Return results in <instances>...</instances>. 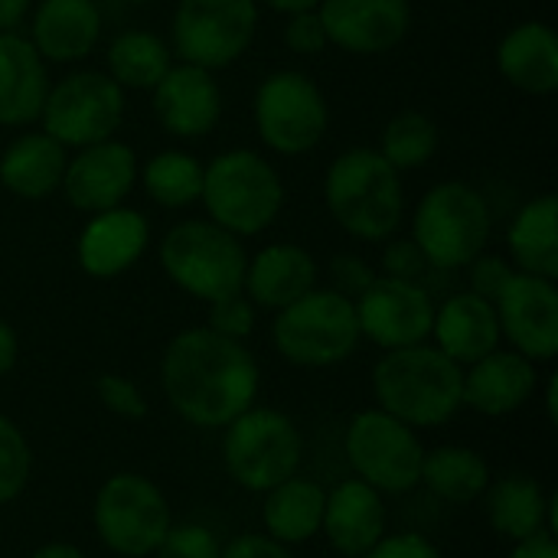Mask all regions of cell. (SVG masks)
I'll return each instance as SVG.
<instances>
[{"label":"cell","instance_id":"obj_22","mask_svg":"<svg viewBox=\"0 0 558 558\" xmlns=\"http://www.w3.org/2000/svg\"><path fill=\"white\" fill-rule=\"evenodd\" d=\"M314 288H317V262L301 245H291V242L265 245L245 265L242 291L255 307L278 314Z\"/></svg>","mask_w":558,"mask_h":558},{"label":"cell","instance_id":"obj_26","mask_svg":"<svg viewBox=\"0 0 558 558\" xmlns=\"http://www.w3.org/2000/svg\"><path fill=\"white\" fill-rule=\"evenodd\" d=\"M101 36V10L95 0H39L29 43L46 62H78Z\"/></svg>","mask_w":558,"mask_h":558},{"label":"cell","instance_id":"obj_19","mask_svg":"<svg viewBox=\"0 0 558 558\" xmlns=\"http://www.w3.org/2000/svg\"><path fill=\"white\" fill-rule=\"evenodd\" d=\"M147 242H150V222L137 209L114 206L88 216L75 242V258L88 278L108 281L134 268Z\"/></svg>","mask_w":558,"mask_h":558},{"label":"cell","instance_id":"obj_11","mask_svg":"<svg viewBox=\"0 0 558 558\" xmlns=\"http://www.w3.org/2000/svg\"><path fill=\"white\" fill-rule=\"evenodd\" d=\"M330 124V108L314 78L298 69L271 72L255 92V128L265 147L281 157L314 150Z\"/></svg>","mask_w":558,"mask_h":558},{"label":"cell","instance_id":"obj_5","mask_svg":"<svg viewBox=\"0 0 558 558\" xmlns=\"http://www.w3.org/2000/svg\"><path fill=\"white\" fill-rule=\"evenodd\" d=\"M494 219L484 193L464 180H445L432 186L412 219V239L422 248L428 268L454 271L468 268L490 242Z\"/></svg>","mask_w":558,"mask_h":558},{"label":"cell","instance_id":"obj_47","mask_svg":"<svg viewBox=\"0 0 558 558\" xmlns=\"http://www.w3.org/2000/svg\"><path fill=\"white\" fill-rule=\"evenodd\" d=\"M29 3L33 0H0V33H13L26 20Z\"/></svg>","mask_w":558,"mask_h":558},{"label":"cell","instance_id":"obj_15","mask_svg":"<svg viewBox=\"0 0 558 558\" xmlns=\"http://www.w3.org/2000/svg\"><path fill=\"white\" fill-rule=\"evenodd\" d=\"M500 337L530 363H553L558 356V288L539 275L517 271L494 301Z\"/></svg>","mask_w":558,"mask_h":558},{"label":"cell","instance_id":"obj_42","mask_svg":"<svg viewBox=\"0 0 558 558\" xmlns=\"http://www.w3.org/2000/svg\"><path fill=\"white\" fill-rule=\"evenodd\" d=\"M428 268L422 248L415 239H392L383 252V271L386 278H402V281H418V275Z\"/></svg>","mask_w":558,"mask_h":558},{"label":"cell","instance_id":"obj_14","mask_svg":"<svg viewBox=\"0 0 558 558\" xmlns=\"http://www.w3.org/2000/svg\"><path fill=\"white\" fill-rule=\"evenodd\" d=\"M360 337L379 350H402L432 340L435 301L418 281L379 278L353 301Z\"/></svg>","mask_w":558,"mask_h":558},{"label":"cell","instance_id":"obj_43","mask_svg":"<svg viewBox=\"0 0 558 558\" xmlns=\"http://www.w3.org/2000/svg\"><path fill=\"white\" fill-rule=\"evenodd\" d=\"M363 558H445L435 543L418 533H386Z\"/></svg>","mask_w":558,"mask_h":558},{"label":"cell","instance_id":"obj_32","mask_svg":"<svg viewBox=\"0 0 558 558\" xmlns=\"http://www.w3.org/2000/svg\"><path fill=\"white\" fill-rule=\"evenodd\" d=\"M105 62L121 88L150 92L173 65V49L150 29H124L108 43Z\"/></svg>","mask_w":558,"mask_h":558},{"label":"cell","instance_id":"obj_23","mask_svg":"<svg viewBox=\"0 0 558 558\" xmlns=\"http://www.w3.org/2000/svg\"><path fill=\"white\" fill-rule=\"evenodd\" d=\"M432 340L448 360H454L458 366H471L494 353L504 340L497 307L474 291L451 294L441 307H435Z\"/></svg>","mask_w":558,"mask_h":558},{"label":"cell","instance_id":"obj_17","mask_svg":"<svg viewBox=\"0 0 558 558\" xmlns=\"http://www.w3.org/2000/svg\"><path fill=\"white\" fill-rule=\"evenodd\" d=\"M317 16L330 46L350 56H383L412 29L409 0H320Z\"/></svg>","mask_w":558,"mask_h":558},{"label":"cell","instance_id":"obj_1","mask_svg":"<svg viewBox=\"0 0 558 558\" xmlns=\"http://www.w3.org/2000/svg\"><path fill=\"white\" fill-rule=\"evenodd\" d=\"M262 373L242 340L209 327L180 330L160 356V389L193 428H226L258 399Z\"/></svg>","mask_w":558,"mask_h":558},{"label":"cell","instance_id":"obj_46","mask_svg":"<svg viewBox=\"0 0 558 558\" xmlns=\"http://www.w3.org/2000/svg\"><path fill=\"white\" fill-rule=\"evenodd\" d=\"M16 356H20V340H16V330H13L7 320H0V379H3L7 373H13V366H16Z\"/></svg>","mask_w":558,"mask_h":558},{"label":"cell","instance_id":"obj_13","mask_svg":"<svg viewBox=\"0 0 558 558\" xmlns=\"http://www.w3.org/2000/svg\"><path fill=\"white\" fill-rule=\"evenodd\" d=\"M258 29L255 0H180L173 10V52L199 69L239 62Z\"/></svg>","mask_w":558,"mask_h":558},{"label":"cell","instance_id":"obj_18","mask_svg":"<svg viewBox=\"0 0 558 558\" xmlns=\"http://www.w3.org/2000/svg\"><path fill=\"white\" fill-rule=\"evenodd\" d=\"M150 98L160 128L183 141L209 134L222 114V92L213 72L190 62L170 65L167 75L150 88Z\"/></svg>","mask_w":558,"mask_h":558},{"label":"cell","instance_id":"obj_45","mask_svg":"<svg viewBox=\"0 0 558 558\" xmlns=\"http://www.w3.org/2000/svg\"><path fill=\"white\" fill-rule=\"evenodd\" d=\"M510 558H558L556 533L543 530V533H536V536H530L523 543H513Z\"/></svg>","mask_w":558,"mask_h":558},{"label":"cell","instance_id":"obj_49","mask_svg":"<svg viewBox=\"0 0 558 558\" xmlns=\"http://www.w3.org/2000/svg\"><path fill=\"white\" fill-rule=\"evenodd\" d=\"M271 10H278V13H284V16H291V13H304V10H317V3L320 0H265Z\"/></svg>","mask_w":558,"mask_h":558},{"label":"cell","instance_id":"obj_24","mask_svg":"<svg viewBox=\"0 0 558 558\" xmlns=\"http://www.w3.org/2000/svg\"><path fill=\"white\" fill-rule=\"evenodd\" d=\"M46 59L29 36L0 33V128H26L39 121L49 92Z\"/></svg>","mask_w":558,"mask_h":558},{"label":"cell","instance_id":"obj_41","mask_svg":"<svg viewBox=\"0 0 558 558\" xmlns=\"http://www.w3.org/2000/svg\"><path fill=\"white\" fill-rule=\"evenodd\" d=\"M330 281H333V291L356 301L373 281H376V271L366 258L360 255H337L330 262Z\"/></svg>","mask_w":558,"mask_h":558},{"label":"cell","instance_id":"obj_29","mask_svg":"<svg viewBox=\"0 0 558 558\" xmlns=\"http://www.w3.org/2000/svg\"><path fill=\"white\" fill-rule=\"evenodd\" d=\"M262 526L265 536L281 543V546H304L320 533V520H324V500L327 490L301 474L288 477L284 484L271 487L268 494H262Z\"/></svg>","mask_w":558,"mask_h":558},{"label":"cell","instance_id":"obj_21","mask_svg":"<svg viewBox=\"0 0 558 558\" xmlns=\"http://www.w3.org/2000/svg\"><path fill=\"white\" fill-rule=\"evenodd\" d=\"M320 533L343 558H363L386 536V500L379 490L350 477L327 490Z\"/></svg>","mask_w":558,"mask_h":558},{"label":"cell","instance_id":"obj_33","mask_svg":"<svg viewBox=\"0 0 558 558\" xmlns=\"http://www.w3.org/2000/svg\"><path fill=\"white\" fill-rule=\"evenodd\" d=\"M137 173L147 196L167 209H183L203 193V163L186 150H160Z\"/></svg>","mask_w":558,"mask_h":558},{"label":"cell","instance_id":"obj_20","mask_svg":"<svg viewBox=\"0 0 558 558\" xmlns=\"http://www.w3.org/2000/svg\"><path fill=\"white\" fill-rule=\"evenodd\" d=\"M539 386L536 363L520 356L517 350H494L484 360L464 369V409H474L487 418H504L520 412Z\"/></svg>","mask_w":558,"mask_h":558},{"label":"cell","instance_id":"obj_30","mask_svg":"<svg viewBox=\"0 0 558 558\" xmlns=\"http://www.w3.org/2000/svg\"><path fill=\"white\" fill-rule=\"evenodd\" d=\"M510 258L517 262V271L558 278V199L553 193L530 199L510 222L507 232Z\"/></svg>","mask_w":558,"mask_h":558},{"label":"cell","instance_id":"obj_25","mask_svg":"<svg viewBox=\"0 0 558 558\" xmlns=\"http://www.w3.org/2000/svg\"><path fill=\"white\" fill-rule=\"evenodd\" d=\"M487 520L497 536L523 543L543 530H558V497L546 494L533 474H504L487 487Z\"/></svg>","mask_w":558,"mask_h":558},{"label":"cell","instance_id":"obj_50","mask_svg":"<svg viewBox=\"0 0 558 558\" xmlns=\"http://www.w3.org/2000/svg\"><path fill=\"white\" fill-rule=\"evenodd\" d=\"M556 389H558V376H549V379H546V412H549V422H556L558 418Z\"/></svg>","mask_w":558,"mask_h":558},{"label":"cell","instance_id":"obj_2","mask_svg":"<svg viewBox=\"0 0 558 558\" xmlns=\"http://www.w3.org/2000/svg\"><path fill=\"white\" fill-rule=\"evenodd\" d=\"M464 366L448 360L435 343H415L402 350H386L373 369L376 409L405 422L409 428H441L461 409Z\"/></svg>","mask_w":558,"mask_h":558},{"label":"cell","instance_id":"obj_4","mask_svg":"<svg viewBox=\"0 0 558 558\" xmlns=\"http://www.w3.org/2000/svg\"><path fill=\"white\" fill-rule=\"evenodd\" d=\"M199 199L209 222L242 239L265 232L278 219L284 206V183L271 160L255 150L235 147L203 167Z\"/></svg>","mask_w":558,"mask_h":558},{"label":"cell","instance_id":"obj_9","mask_svg":"<svg viewBox=\"0 0 558 558\" xmlns=\"http://www.w3.org/2000/svg\"><path fill=\"white\" fill-rule=\"evenodd\" d=\"M92 523L108 553L121 558H144L157 553L173 520L167 497L150 477L121 471L98 487Z\"/></svg>","mask_w":558,"mask_h":558},{"label":"cell","instance_id":"obj_38","mask_svg":"<svg viewBox=\"0 0 558 558\" xmlns=\"http://www.w3.org/2000/svg\"><path fill=\"white\" fill-rule=\"evenodd\" d=\"M95 392H98V402L118 415V418H128V422H141L147 415V399L141 396V389L128 379V376H118V373H101L98 383H95Z\"/></svg>","mask_w":558,"mask_h":558},{"label":"cell","instance_id":"obj_31","mask_svg":"<svg viewBox=\"0 0 558 558\" xmlns=\"http://www.w3.org/2000/svg\"><path fill=\"white\" fill-rule=\"evenodd\" d=\"M494 474L481 451L464 445H441L425 451L418 487H428L438 500L468 507L481 500L490 487Z\"/></svg>","mask_w":558,"mask_h":558},{"label":"cell","instance_id":"obj_12","mask_svg":"<svg viewBox=\"0 0 558 558\" xmlns=\"http://www.w3.org/2000/svg\"><path fill=\"white\" fill-rule=\"evenodd\" d=\"M124 121V88L108 72H72L49 85L39 124L62 147H88L114 137Z\"/></svg>","mask_w":558,"mask_h":558},{"label":"cell","instance_id":"obj_51","mask_svg":"<svg viewBox=\"0 0 558 558\" xmlns=\"http://www.w3.org/2000/svg\"><path fill=\"white\" fill-rule=\"evenodd\" d=\"M128 3H154V0H128Z\"/></svg>","mask_w":558,"mask_h":558},{"label":"cell","instance_id":"obj_40","mask_svg":"<svg viewBox=\"0 0 558 558\" xmlns=\"http://www.w3.org/2000/svg\"><path fill=\"white\" fill-rule=\"evenodd\" d=\"M284 43L291 52L298 56H317L330 46L327 29L317 16V10H304V13H291L284 23Z\"/></svg>","mask_w":558,"mask_h":558},{"label":"cell","instance_id":"obj_34","mask_svg":"<svg viewBox=\"0 0 558 558\" xmlns=\"http://www.w3.org/2000/svg\"><path fill=\"white\" fill-rule=\"evenodd\" d=\"M438 150V124L422 111H399L379 141V154L402 173L425 167Z\"/></svg>","mask_w":558,"mask_h":558},{"label":"cell","instance_id":"obj_27","mask_svg":"<svg viewBox=\"0 0 558 558\" xmlns=\"http://www.w3.org/2000/svg\"><path fill=\"white\" fill-rule=\"evenodd\" d=\"M500 75L526 95H553L558 88V36L543 20L513 26L497 46Z\"/></svg>","mask_w":558,"mask_h":558},{"label":"cell","instance_id":"obj_44","mask_svg":"<svg viewBox=\"0 0 558 558\" xmlns=\"http://www.w3.org/2000/svg\"><path fill=\"white\" fill-rule=\"evenodd\" d=\"M219 558H294L288 546L268 539L265 533H245V536H235L229 546H222Z\"/></svg>","mask_w":558,"mask_h":558},{"label":"cell","instance_id":"obj_16","mask_svg":"<svg viewBox=\"0 0 558 558\" xmlns=\"http://www.w3.org/2000/svg\"><path fill=\"white\" fill-rule=\"evenodd\" d=\"M137 170H141L137 154L124 141L108 137V141L78 147L65 160L59 190L78 213L92 216V213L124 206L128 193L137 183Z\"/></svg>","mask_w":558,"mask_h":558},{"label":"cell","instance_id":"obj_36","mask_svg":"<svg viewBox=\"0 0 558 558\" xmlns=\"http://www.w3.org/2000/svg\"><path fill=\"white\" fill-rule=\"evenodd\" d=\"M219 536L203 523H170L154 558H219Z\"/></svg>","mask_w":558,"mask_h":558},{"label":"cell","instance_id":"obj_10","mask_svg":"<svg viewBox=\"0 0 558 558\" xmlns=\"http://www.w3.org/2000/svg\"><path fill=\"white\" fill-rule=\"evenodd\" d=\"M343 448L353 474L383 497L412 494L418 487L425 445L415 428L392 418L389 412L366 409L353 415Z\"/></svg>","mask_w":558,"mask_h":558},{"label":"cell","instance_id":"obj_28","mask_svg":"<svg viewBox=\"0 0 558 558\" xmlns=\"http://www.w3.org/2000/svg\"><path fill=\"white\" fill-rule=\"evenodd\" d=\"M65 147L46 131L13 137L0 154V186L20 199H46L62 186Z\"/></svg>","mask_w":558,"mask_h":558},{"label":"cell","instance_id":"obj_39","mask_svg":"<svg viewBox=\"0 0 558 558\" xmlns=\"http://www.w3.org/2000/svg\"><path fill=\"white\" fill-rule=\"evenodd\" d=\"M517 275V268L507 262V258H500V255H477L471 265H468V278H471V291L477 294V298H484V301H497L500 298V291L510 284V278Z\"/></svg>","mask_w":558,"mask_h":558},{"label":"cell","instance_id":"obj_8","mask_svg":"<svg viewBox=\"0 0 558 558\" xmlns=\"http://www.w3.org/2000/svg\"><path fill=\"white\" fill-rule=\"evenodd\" d=\"M304 461V438L298 425L278 412L252 405L222 428L226 474L248 494H268L298 474Z\"/></svg>","mask_w":558,"mask_h":558},{"label":"cell","instance_id":"obj_37","mask_svg":"<svg viewBox=\"0 0 558 558\" xmlns=\"http://www.w3.org/2000/svg\"><path fill=\"white\" fill-rule=\"evenodd\" d=\"M206 327H209V330H216L219 337L245 340V337L255 330V304L245 298V291L229 294V298H219V301H213V304H209Z\"/></svg>","mask_w":558,"mask_h":558},{"label":"cell","instance_id":"obj_48","mask_svg":"<svg viewBox=\"0 0 558 558\" xmlns=\"http://www.w3.org/2000/svg\"><path fill=\"white\" fill-rule=\"evenodd\" d=\"M29 558H88L78 546H72V543H46V546H39L36 553Z\"/></svg>","mask_w":558,"mask_h":558},{"label":"cell","instance_id":"obj_6","mask_svg":"<svg viewBox=\"0 0 558 558\" xmlns=\"http://www.w3.org/2000/svg\"><path fill=\"white\" fill-rule=\"evenodd\" d=\"M245 245L209 219L177 222L160 242V268L167 278L196 301H219L242 291L245 281Z\"/></svg>","mask_w":558,"mask_h":558},{"label":"cell","instance_id":"obj_3","mask_svg":"<svg viewBox=\"0 0 558 558\" xmlns=\"http://www.w3.org/2000/svg\"><path fill=\"white\" fill-rule=\"evenodd\" d=\"M330 216L360 242H389L405 216L399 170L376 147L343 150L324 180Z\"/></svg>","mask_w":558,"mask_h":558},{"label":"cell","instance_id":"obj_35","mask_svg":"<svg viewBox=\"0 0 558 558\" xmlns=\"http://www.w3.org/2000/svg\"><path fill=\"white\" fill-rule=\"evenodd\" d=\"M33 477V451L16 422L0 415V507L13 504Z\"/></svg>","mask_w":558,"mask_h":558},{"label":"cell","instance_id":"obj_7","mask_svg":"<svg viewBox=\"0 0 558 558\" xmlns=\"http://www.w3.org/2000/svg\"><path fill=\"white\" fill-rule=\"evenodd\" d=\"M271 340L288 363L304 369H327L350 360L363 337L353 301L333 288H314L275 314Z\"/></svg>","mask_w":558,"mask_h":558}]
</instances>
